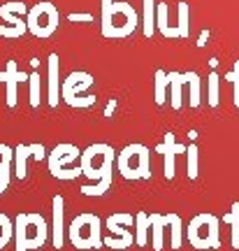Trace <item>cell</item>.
<instances>
[{"label":"cell","instance_id":"1","mask_svg":"<svg viewBox=\"0 0 239 251\" xmlns=\"http://www.w3.org/2000/svg\"><path fill=\"white\" fill-rule=\"evenodd\" d=\"M114 161H116V151L109 147V144H91L81 151L79 165L81 172L89 177L91 181L96 184H84L79 188L81 196L89 198H100L105 196L107 191L112 188V181H114Z\"/></svg>","mask_w":239,"mask_h":251},{"label":"cell","instance_id":"2","mask_svg":"<svg viewBox=\"0 0 239 251\" xmlns=\"http://www.w3.org/2000/svg\"><path fill=\"white\" fill-rule=\"evenodd\" d=\"M51 226L47 224V219L37 212H21L14 219V247L17 251H30L42 249L49 240Z\"/></svg>","mask_w":239,"mask_h":251},{"label":"cell","instance_id":"3","mask_svg":"<svg viewBox=\"0 0 239 251\" xmlns=\"http://www.w3.org/2000/svg\"><path fill=\"white\" fill-rule=\"evenodd\" d=\"M100 26H102V35L109 37V40L130 37L137 28V12H135L133 5L114 0L112 5H102Z\"/></svg>","mask_w":239,"mask_h":251},{"label":"cell","instance_id":"4","mask_svg":"<svg viewBox=\"0 0 239 251\" xmlns=\"http://www.w3.org/2000/svg\"><path fill=\"white\" fill-rule=\"evenodd\" d=\"M68 240L74 249L86 251V249H100L105 240H102V221L100 216L93 212H81L70 221L68 226Z\"/></svg>","mask_w":239,"mask_h":251},{"label":"cell","instance_id":"5","mask_svg":"<svg viewBox=\"0 0 239 251\" xmlns=\"http://www.w3.org/2000/svg\"><path fill=\"white\" fill-rule=\"evenodd\" d=\"M79 158H81V151L74 147V144H56L49 156H47V165H49V172L51 177L61 181H72L77 179L81 172V165H79Z\"/></svg>","mask_w":239,"mask_h":251},{"label":"cell","instance_id":"6","mask_svg":"<svg viewBox=\"0 0 239 251\" xmlns=\"http://www.w3.org/2000/svg\"><path fill=\"white\" fill-rule=\"evenodd\" d=\"M116 170L125 179H149L151 177V151L144 144H128L116 153Z\"/></svg>","mask_w":239,"mask_h":251},{"label":"cell","instance_id":"7","mask_svg":"<svg viewBox=\"0 0 239 251\" xmlns=\"http://www.w3.org/2000/svg\"><path fill=\"white\" fill-rule=\"evenodd\" d=\"M93 75L89 72H72L63 79V89H61V100L70 107L77 109H86L96 105V96H91L89 89L93 86Z\"/></svg>","mask_w":239,"mask_h":251},{"label":"cell","instance_id":"8","mask_svg":"<svg viewBox=\"0 0 239 251\" xmlns=\"http://www.w3.org/2000/svg\"><path fill=\"white\" fill-rule=\"evenodd\" d=\"M26 24H28V33H33L40 40H47V37H51L58 30L61 12H58V7L53 2L42 0V2H37V5H33L28 9Z\"/></svg>","mask_w":239,"mask_h":251},{"label":"cell","instance_id":"9","mask_svg":"<svg viewBox=\"0 0 239 251\" xmlns=\"http://www.w3.org/2000/svg\"><path fill=\"white\" fill-rule=\"evenodd\" d=\"M24 14H28L26 2H21V0L5 2L0 7V19H2V24H0V37L17 40V37L24 35L28 30V24H26V19H24Z\"/></svg>","mask_w":239,"mask_h":251},{"label":"cell","instance_id":"10","mask_svg":"<svg viewBox=\"0 0 239 251\" xmlns=\"http://www.w3.org/2000/svg\"><path fill=\"white\" fill-rule=\"evenodd\" d=\"M188 240L197 249H214L218 244V224L209 214H202L193 219V224L188 226Z\"/></svg>","mask_w":239,"mask_h":251},{"label":"cell","instance_id":"11","mask_svg":"<svg viewBox=\"0 0 239 251\" xmlns=\"http://www.w3.org/2000/svg\"><path fill=\"white\" fill-rule=\"evenodd\" d=\"M125 226H133V216L125 214V212H116V214L107 216V228L112 230V240H105L107 247H112V249H128V247H133V233L125 228Z\"/></svg>","mask_w":239,"mask_h":251},{"label":"cell","instance_id":"12","mask_svg":"<svg viewBox=\"0 0 239 251\" xmlns=\"http://www.w3.org/2000/svg\"><path fill=\"white\" fill-rule=\"evenodd\" d=\"M47 156V149L45 144H19L14 147V175L19 179L24 181L28 177V161H45Z\"/></svg>","mask_w":239,"mask_h":251},{"label":"cell","instance_id":"13","mask_svg":"<svg viewBox=\"0 0 239 251\" xmlns=\"http://www.w3.org/2000/svg\"><path fill=\"white\" fill-rule=\"evenodd\" d=\"M30 75H26L24 70H19V65L14 61H7L5 70L0 72V81L5 84V100H7V107H17V86L21 81H28Z\"/></svg>","mask_w":239,"mask_h":251},{"label":"cell","instance_id":"14","mask_svg":"<svg viewBox=\"0 0 239 251\" xmlns=\"http://www.w3.org/2000/svg\"><path fill=\"white\" fill-rule=\"evenodd\" d=\"M51 214H53V224H51V244L53 249H63L65 244V235H68V228H65V198L58 193L53 196L51 200Z\"/></svg>","mask_w":239,"mask_h":251},{"label":"cell","instance_id":"15","mask_svg":"<svg viewBox=\"0 0 239 251\" xmlns=\"http://www.w3.org/2000/svg\"><path fill=\"white\" fill-rule=\"evenodd\" d=\"M61 58L58 54H49V107H58L61 102V89H63V81H61Z\"/></svg>","mask_w":239,"mask_h":251},{"label":"cell","instance_id":"16","mask_svg":"<svg viewBox=\"0 0 239 251\" xmlns=\"http://www.w3.org/2000/svg\"><path fill=\"white\" fill-rule=\"evenodd\" d=\"M156 151L165 156V175L172 179V177H174V153L184 151V147L174 142V137H172V135H165V142L158 144V149H156Z\"/></svg>","mask_w":239,"mask_h":251},{"label":"cell","instance_id":"17","mask_svg":"<svg viewBox=\"0 0 239 251\" xmlns=\"http://www.w3.org/2000/svg\"><path fill=\"white\" fill-rule=\"evenodd\" d=\"M14 172V149L9 144L0 142V179Z\"/></svg>","mask_w":239,"mask_h":251},{"label":"cell","instance_id":"18","mask_svg":"<svg viewBox=\"0 0 239 251\" xmlns=\"http://www.w3.org/2000/svg\"><path fill=\"white\" fill-rule=\"evenodd\" d=\"M151 242H153V249L160 251L163 249V228H165V219L160 214H151Z\"/></svg>","mask_w":239,"mask_h":251},{"label":"cell","instance_id":"19","mask_svg":"<svg viewBox=\"0 0 239 251\" xmlns=\"http://www.w3.org/2000/svg\"><path fill=\"white\" fill-rule=\"evenodd\" d=\"M169 89H172V107L179 109L181 107V84L186 81V75H179V72H169L167 75Z\"/></svg>","mask_w":239,"mask_h":251},{"label":"cell","instance_id":"20","mask_svg":"<svg viewBox=\"0 0 239 251\" xmlns=\"http://www.w3.org/2000/svg\"><path fill=\"white\" fill-rule=\"evenodd\" d=\"M12 240H14V221L0 212V249H5Z\"/></svg>","mask_w":239,"mask_h":251},{"label":"cell","instance_id":"21","mask_svg":"<svg viewBox=\"0 0 239 251\" xmlns=\"http://www.w3.org/2000/svg\"><path fill=\"white\" fill-rule=\"evenodd\" d=\"M156 5H153V0H144V35L151 37L153 35V30H156Z\"/></svg>","mask_w":239,"mask_h":251},{"label":"cell","instance_id":"22","mask_svg":"<svg viewBox=\"0 0 239 251\" xmlns=\"http://www.w3.org/2000/svg\"><path fill=\"white\" fill-rule=\"evenodd\" d=\"M135 224H137V235H135V244L137 247H144L146 244V233H149V216L144 214V212H140V214L135 216Z\"/></svg>","mask_w":239,"mask_h":251},{"label":"cell","instance_id":"23","mask_svg":"<svg viewBox=\"0 0 239 251\" xmlns=\"http://www.w3.org/2000/svg\"><path fill=\"white\" fill-rule=\"evenodd\" d=\"M156 24H158L160 33H163L165 37H179L177 28H172L167 24V7H165V5H158V19H156Z\"/></svg>","mask_w":239,"mask_h":251},{"label":"cell","instance_id":"24","mask_svg":"<svg viewBox=\"0 0 239 251\" xmlns=\"http://www.w3.org/2000/svg\"><path fill=\"white\" fill-rule=\"evenodd\" d=\"M28 86H30V107L37 109L40 107V72H30V77H28Z\"/></svg>","mask_w":239,"mask_h":251},{"label":"cell","instance_id":"25","mask_svg":"<svg viewBox=\"0 0 239 251\" xmlns=\"http://www.w3.org/2000/svg\"><path fill=\"white\" fill-rule=\"evenodd\" d=\"M165 224L169 226V233H172V247L179 249V244H181V221H179V216L177 214L165 216Z\"/></svg>","mask_w":239,"mask_h":251},{"label":"cell","instance_id":"26","mask_svg":"<svg viewBox=\"0 0 239 251\" xmlns=\"http://www.w3.org/2000/svg\"><path fill=\"white\" fill-rule=\"evenodd\" d=\"M167 84H169L167 72H163V70L156 72V102H158V105L165 102V86H167Z\"/></svg>","mask_w":239,"mask_h":251},{"label":"cell","instance_id":"27","mask_svg":"<svg viewBox=\"0 0 239 251\" xmlns=\"http://www.w3.org/2000/svg\"><path fill=\"white\" fill-rule=\"evenodd\" d=\"M186 79H188V84H191V105L197 107V102H200V79H197L195 72H188Z\"/></svg>","mask_w":239,"mask_h":251},{"label":"cell","instance_id":"28","mask_svg":"<svg viewBox=\"0 0 239 251\" xmlns=\"http://www.w3.org/2000/svg\"><path fill=\"white\" fill-rule=\"evenodd\" d=\"M232 209H235V212L225 216V221L235 226V235H232V242H235V247H239V205H235Z\"/></svg>","mask_w":239,"mask_h":251},{"label":"cell","instance_id":"29","mask_svg":"<svg viewBox=\"0 0 239 251\" xmlns=\"http://www.w3.org/2000/svg\"><path fill=\"white\" fill-rule=\"evenodd\" d=\"M68 21L70 24H93V14H89V12H72V14H68Z\"/></svg>","mask_w":239,"mask_h":251},{"label":"cell","instance_id":"30","mask_svg":"<svg viewBox=\"0 0 239 251\" xmlns=\"http://www.w3.org/2000/svg\"><path fill=\"white\" fill-rule=\"evenodd\" d=\"M197 175V149L191 147L188 149V177H195Z\"/></svg>","mask_w":239,"mask_h":251},{"label":"cell","instance_id":"31","mask_svg":"<svg viewBox=\"0 0 239 251\" xmlns=\"http://www.w3.org/2000/svg\"><path fill=\"white\" fill-rule=\"evenodd\" d=\"M209 102H212V105L218 102V77H216V75L209 77Z\"/></svg>","mask_w":239,"mask_h":251},{"label":"cell","instance_id":"32","mask_svg":"<svg viewBox=\"0 0 239 251\" xmlns=\"http://www.w3.org/2000/svg\"><path fill=\"white\" fill-rule=\"evenodd\" d=\"M225 79H230V81H235V105L239 107V63L235 65V72H230Z\"/></svg>","mask_w":239,"mask_h":251}]
</instances>
